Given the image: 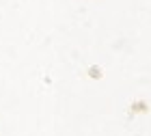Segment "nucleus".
I'll return each instance as SVG.
<instances>
[{
    "label": "nucleus",
    "instance_id": "f257e3e1",
    "mask_svg": "<svg viewBox=\"0 0 151 136\" xmlns=\"http://www.w3.org/2000/svg\"><path fill=\"white\" fill-rule=\"evenodd\" d=\"M99 67H91V78H99Z\"/></svg>",
    "mask_w": 151,
    "mask_h": 136
}]
</instances>
